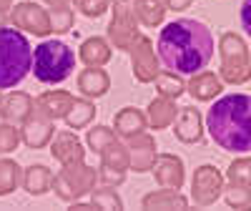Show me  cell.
<instances>
[{
	"label": "cell",
	"mask_w": 251,
	"mask_h": 211,
	"mask_svg": "<svg viewBox=\"0 0 251 211\" xmlns=\"http://www.w3.org/2000/svg\"><path fill=\"white\" fill-rule=\"evenodd\" d=\"M239 18H241V28H244V33L251 38V0H244V3H241Z\"/></svg>",
	"instance_id": "obj_5"
},
{
	"label": "cell",
	"mask_w": 251,
	"mask_h": 211,
	"mask_svg": "<svg viewBox=\"0 0 251 211\" xmlns=\"http://www.w3.org/2000/svg\"><path fill=\"white\" fill-rule=\"evenodd\" d=\"M33 71V46L18 28H0V91L15 88Z\"/></svg>",
	"instance_id": "obj_3"
},
{
	"label": "cell",
	"mask_w": 251,
	"mask_h": 211,
	"mask_svg": "<svg viewBox=\"0 0 251 211\" xmlns=\"http://www.w3.org/2000/svg\"><path fill=\"white\" fill-rule=\"evenodd\" d=\"M214 33L196 18H176L166 23L156 40V53L176 76H194L203 71L214 58Z\"/></svg>",
	"instance_id": "obj_1"
},
{
	"label": "cell",
	"mask_w": 251,
	"mask_h": 211,
	"mask_svg": "<svg viewBox=\"0 0 251 211\" xmlns=\"http://www.w3.org/2000/svg\"><path fill=\"white\" fill-rule=\"evenodd\" d=\"M75 68V53L63 40H43L38 48H33V76L40 83H63L71 78Z\"/></svg>",
	"instance_id": "obj_4"
},
{
	"label": "cell",
	"mask_w": 251,
	"mask_h": 211,
	"mask_svg": "<svg viewBox=\"0 0 251 211\" xmlns=\"http://www.w3.org/2000/svg\"><path fill=\"white\" fill-rule=\"evenodd\" d=\"M206 129L216 146L228 154L251 151V96L226 93L206 113Z\"/></svg>",
	"instance_id": "obj_2"
}]
</instances>
